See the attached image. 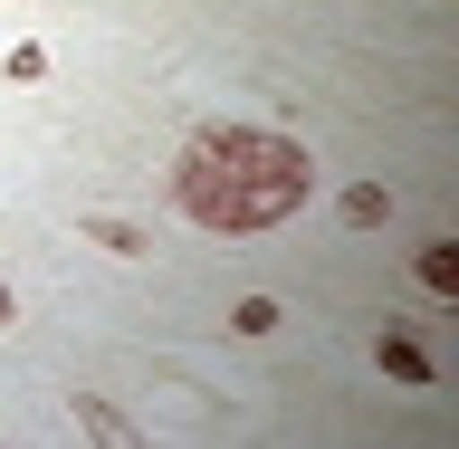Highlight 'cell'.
Listing matches in <instances>:
<instances>
[{
  "label": "cell",
  "instance_id": "cell-1",
  "mask_svg": "<svg viewBox=\"0 0 459 449\" xmlns=\"http://www.w3.org/2000/svg\"><path fill=\"white\" fill-rule=\"evenodd\" d=\"M316 192L307 143L258 134V125H211V134L182 153V211L221 239H249V229H278L297 201Z\"/></svg>",
  "mask_w": 459,
  "mask_h": 449
},
{
  "label": "cell",
  "instance_id": "cell-2",
  "mask_svg": "<svg viewBox=\"0 0 459 449\" xmlns=\"http://www.w3.org/2000/svg\"><path fill=\"white\" fill-rule=\"evenodd\" d=\"M373 364L393 373L402 393H430V344L421 335H383V344H373Z\"/></svg>",
  "mask_w": 459,
  "mask_h": 449
},
{
  "label": "cell",
  "instance_id": "cell-3",
  "mask_svg": "<svg viewBox=\"0 0 459 449\" xmlns=\"http://www.w3.org/2000/svg\"><path fill=\"white\" fill-rule=\"evenodd\" d=\"M77 421L96 430V440H134V421H125L115 402H96V393H77Z\"/></svg>",
  "mask_w": 459,
  "mask_h": 449
},
{
  "label": "cell",
  "instance_id": "cell-4",
  "mask_svg": "<svg viewBox=\"0 0 459 449\" xmlns=\"http://www.w3.org/2000/svg\"><path fill=\"white\" fill-rule=\"evenodd\" d=\"M383 211H393V192H383V182H354V192H344V220H354V229H373Z\"/></svg>",
  "mask_w": 459,
  "mask_h": 449
},
{
  "label": "cell",
  "instance_id": "cell-5",
  "mask_svg": "<svg viewBox=\"0 0 459 449\" xmlns=\"http://www.w3.org/2000/svg\"><path fill=\"white\" fill-rule=\"evenodd\" d=\"M0 77H10V86H39V77H48V48H10V57H0Z\"/></svg>",
  "mask_w": 459,
  "mask_h": 449
},
{
  "label": "cell",
  "instance_id": "cell-6",
  "mask_svg": "<svg viewBox=\"0 0 459 449\" xmlns=\"http://www.w3.org/2000/svg\"><path fill=\"white\" fill-rule=\"evenodd\" d=\"M230 325H239V335H278V307H268V297H239V315H230Z\"/></svg>",
  "mask_w": 459,
  "mask_h": 449
},
{
  "label": "cell",
  "instance_id": "cell-7",
  "mask_svg": "<svg viewBox=\"0 0 459 449\" xmlns=\"http://www.w3.org/2000/svg\"><path fill=\"white\" fill-rule=\"evenodd\" d=\"M421 287H459V249H421Z\"/></svg>",
  "mask_w": 459,
  "mask_h": 449
},
{
  "label": "cell",
  "instance_id": "cell-8",
  "mask_svg": "<svg viewBox=\"0 0 459 449\" xmlns=\"http://www.w3.org/2000/svg\"><path fill=\"white\" fill-rule=\"evenodd\" d=\"M86 239H106L115 258H134V249H143V239H134V229H125V220H86Z\"/></svg>",
  "mask_w": 459,
  "mask_h": 449
},
{
  "label": "cell",
  "instance_id": "cell-9",
  "mask_svg": "<svg viewBox=\"0 0 459 449\" xmlns=\"http://www.w3.org/2000/svg\"><path fill=\"white\" fill-rule=\"evenodd\" d=\"M10 315H20V307H10V278H0V325H10Z\"/></svg>",
  "mask_w": 459,
  "mask_h": 449
}]
</instances>
